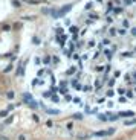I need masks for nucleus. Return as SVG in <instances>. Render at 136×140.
Returning <instances> with one entry per match:
<instances>
[{
    "mask_svg": "<svg viewBox=\"0 0 136 140\" xmlns=\"http://www.w3.org/2000/svg\"><path fill=\"white\" fill-rule=\"evenodd\" d=\"M71 9H72V5H66V6L61 8L60 11H57L55 14H53V17H55V18H61V17H64V15L67 14V12L71 11Z\"/></svg>",
    "mask_w": 136,
    "mask_h": 140,
    "instance_id": "1",
    "label": "nucleus"
},
{
    "mask_svg": "<svg viewBox=\"0 0 136 140\" xmlns=\"http://www.w3.org/2000/svg\"><path fill=\"white\" fill-rule=\"evenodd\" d=\"M32 101H34V99H32V96H31L29 93H24L23 96H22V102H23V104H28V105H29Z\"/></svg>",
    "mask_w": 136,
    "mask_h": 140,
    "instance_id": "2",
    "label": "nucleus"
},
{
    "mask_svg": "<svg viewBox=\"0 0 136 140\" xmlns=\"http://www.w3.org/2000/svg\"><path fill=\"white\" fill-rule=\"evenodd\" d=\"M118 116H119V117L127 119V117H133V116H135V113H133V111H121V113H118Z\"/></svg>",
    "mask_w": 136,
    "mask_h": 140,
    "instance_id": "3",
    "label": "nucleus"
},
{
    "mask_svg": "<svg viewBox=\"0 0 136 140\" xmlns=\"http://www.w3.org/2000/svg\"><path fill=\"white\" fill-rule=\"evenodd\" d=\"M44 81L41 78H34V81H32V87H37V85H43Z\"/></svg>",
    "mask_w": 136,
    "mask_h": 140,
    "instance_id": "4",
    "label": "nucleus"
},
{
    "mask_svg": "<svg viewBox=\"0 0 136 140\" xmlns=\"http://www.w3.org/2000/svg\"><path fill=\"white\" fill-rule=\"evenodd\" d=\"M115 94H116V90H113V88L107 87V90H106V96H107V97H113Z\"/></svg>",
    "mask_w": 136,
    "mask_h": 140,
    "instance_id": "5",
    "label": "nucleus"
},
{
    "mask_svg": "<svg viewBox=\"0 0 136 140\" xmlns=\"http://www.w3.org/2000/svg\"><path fill=\"white\" fill-rule=\"evenodd\" d=\"M92 135L93 137H107L109 133H107V131H96V133H93Z\"/></svg>",
    "mask_w": 136,
    "mask_h": 140,
    "instance_id": "6",
    "label": "nucleus"
},
{
    "mask_svg": "<svg viewBox=\"0 0 136 140\" xmlns=\"http://www.w3.org/2000/svg\"><path fill=\"white\" fill-rule=\"evenodd\" d=\"M83 92L89 94V93H92V92H93V87H92L90 84H84V85H83Z\"/></svg>",
    "mask_w": 136,
    "mask_h": 140,
    "instance_id": "7",
    "label": "nucleus"
},
{
    "mask_svg": "<svg viewBox=\"0 0 136 140\" xmlns=\"http://www.w3.org/2000/svg\"><path fill=\"white\" fill-rule=\"evenodd\" d=\"M125 93H127V90L124 87H118L116 88V94L118 96H125Z\"/></svg>",
    "mask_w": 136,
    "mask_h": 140,
    "instance_id": "8",
    "label": "nucleus"
},
{
    "mask_svg": "<svg viewBox=\"0 0 136 140\" xmlns=\"http://www.w3.org/2000/svg\"><path fill=\"white\" fill-rule=\"evenodd\" d=\"M53 93H55L53 90H49V92H43V97H44V99H46V97H52V96H53Z\"/></svg>",
    "mask_w": 136,
    "mask_h": 140,
    "instance_id": "9",
    "label": "nucleus"
},
{
    "mask_svg": "<svg viewBox=\"0 0 136 140\" xmlns=\"http://www.w3.org/2000/svg\"><path fill=\"white\" fill-rule=\"evenodd\" d=\"M69 32H71L73 37H77V34H78V27H77V26H71V27H69Z\"/></svg>",
    "mask_w": 136,
    "mask_h": 140,
    "instance_id": "10",
    "label": "nucleus"
},
{
    "mask_svg": "<svg viewBox=\"0 0 136 140\" xmlns=\"http://www.w3.org/2000/svg\"><path fill=\"white\" fill-rule=\"evenodd\" d=\"M47 114H60V110H52V108H44Z\"/></svg>",
    "mask_w": 136,
    "mask_h": 140,
    "instance_id": "11",
    "label": "nucleus"
},
{
    "mask_svg": "<svg viewBox=\"0 0 136 140\" xmlns=\"http://www.w3.org/2000/svg\"><path fill=\"white\" fill-rule=\"evenodd\" d=\"M125 126H131V125H136V119H130V120H125L124 122Z\"/></svg>",
    "mask_w": 136,
    "mask_h": 140,
    "instance_id": "12",
    "label": "nucleus"
},
{
    "mask_svg": "<svg viewBox=\"0 0 136 140\" xmlns=\"http://www.w3.org/2000/svg\"><path fill=\"white\" fill-rule=\"evenodd\" d=\"M115 84H116V78H112L110 81H107V87H110V88H112Z\"/></svg>",
    "mask_w": 136,
    "mask_h": 140,
    "instance_id": "13",
    "label": "nucleus"
},
{
    "mask_svg": "<svg viewBox=\"0 0 136 140\" xmlns=\"http://www.w3.org/2000/svg\"><path fill=\"white\" fill-rule=\"evenodd\" d=\"M125 97H127V99H135V93H131V90H127Z\"/></svg>",
    "mask_w": 136,
    "mask_h": 140,
    "instance_id": "14",
    "label": "nucleus"
},
{
    "mask_svg": "<svg viewBox=\"0 0 136 140\" xmlns=\"http://www.w3.org/2000/svg\"><path fill=\"white\" fill-rule=\"evenodd\" d=\"M6 97H8V99H14V97H15V93L12 92V90H9V92L6 93Z\"/></svg>",
    "mask_w": 136,
    "mask_h": 140,
    "instance_id": "15",
    "label": "nucleus"
},
{
    "mask_svg": "<svg viewBox=\"0 0 136 140\" xmlns=\"http://www.w3.org/2000/svg\"><path fill=\"white\" fill-rule=\"evenodd\" d=\"M112 53H113V50H104V55L107 59H112Z\"/></svg>",
    "mask_w": 136,
    "mask_h": 140,
    "instance_id": "16",
    "label": "nucleus"
},
{
    "mask_svg": "<svg viewBox=\"0 0 136 140\" xmlns=\"http://www.w3.org/2000/svg\"><path fill=\"white\" fill-rule=\"evenodd\" d=\"M43 64H46V65H49V64H51V56H44V58H43Z\"/></svg>",
    "mask_w": 136,
    "mask_h": 140,
    "instance_id": "17",
    "label": "nucleus"
},
{
    "mask_svg": "<svg viewBox=\"0 0 136 140\" xmlns=\"http://www.w3.org/2000/svg\"><path fill=\"white\" fill-rule=\"evenodd\" d=\"M73 119H75V120H81V119H83V114L81 113H75L73 114Z\"/></svg>",
    "mask_w": 136,
    "mask_h": 140,
    "instance_id": "18",
    "label": "nucleus"
},
{
    "mask_svg": "<svg viewBox=\"0 0 136 140\" xmlns=\"http://www.w3.org/2000/svg\"><path fill=\"white\" fill-rule=\"evenodd\" d=\"M8 111H9V110H2V111H0V119L6 117L8 116Z\"/></svg>",
    "mask_w": 136,
    "mask_h": 140,
    "instance_id": "19",
    "label": "nucleus"
},
{
    "mask_svg": "<svg viewBox=\"0 0 136 140\" xmlns=\"http://www.w3.org/2000/svg\"><path fill=\"white\" fill-rule=\"evenodd\" d=\"M107 114H100V116H98V119H100V120H102V122H107L109 120V117H106Z\"/></svg>",
    "mask_w": 136,
    "mask_h": 140,
    "instance_id": "20",
    "label": "nucleus"
},
{
    "mask_svg": "<svg viewBox=\"0 0 136 140\" xmlns=\"http://www.w3.org/2000/svg\"><path fill=\"white\" fill-rule=\"evenodd\" d=\"M46 72H47V69H40L38 72H37V75H38V78H40L41 75H44V73H46Z\"/></svg>",
    "mask_w": 136,
    "mask_h": 140,
    "instance_id": "21",
    "label": "nucleus"
},
{
    "mask_svg": "<svg viewBox=\"0 0 136 140\" xmlns=\"http://www.w3.org/2000/svg\"><path fill=\"white\" fill-rule=\"evenodd\" d=\"M11 3L14 5V8H20V6H22V5H20V2H18V0H11Z\"/></svg>",
    "mask_w": 136,
    "mask_h": 140,
    "instance_id": "22",
    "label": "nucleus"
},
{
    "mask_svg": "<svg viewBox=\"0 0 136 140\" xmlns=\"http://www.w3.org/2000/svg\"><path fill=\"white\" fill-rule=\"evenodd\" d=\"M63 34H64V29H63V27H57V35L60 37V35H63Z\"/></svg>",
    "mask_w": 136,
    "mask_h": 140,
    "instance_id": "23",
    "label": "nucleus"
},
{
    "mask_svg": "<svg viewBox=\"0 0 136 140\" xmlns=\"http://www.w3.org/2000/svg\"><path fill=\"white\" fill-rule=\"evenodd\" d=\"M118 102H119V104H125V102H127V97H124V96H119Z\"/></svg>",
    "mask_w": 136,
    "mask_h": 140,
    "instance_id": "24",
    "label": "nucleus"
},
{
    "mask_svg": "<svg viewBox=\"0 0 136 140\" xmlns=\"http://www.w3.org/2000/svg\"><path fill=\"white\" fill-rule=\"evenodd\" d=\"M118 34H119V35H125V34H127L125 27H121V29H118Z\"/></svg>",
    "mask_w": 136,
    "mask_h": 140,
    "instance_id": "25",
    "label": "nucleus"
},
{
    "mask_svg": "<svg viewBox=\"0 0 136 140\" xmlns=\"http://www.w3.org/2000/svg\"><path fill=\"white\" fill-rule=\"evenodd\" d=\"M106 105L109 107V108H113V107H115V102H113V101H107V102H106Z\"/></svg>",
    "mask_w": 136,
    "mask_h": 140,
    "instance_id": "26",
    "label": "nucleus"
},
{
    "mask_svg": "<svg viewBox=\"0 0 136 140\" xmlns=\"http://www.w3.org/2000/svg\"><path fill=\"white\" fill-rule=\"evenodd\" d=\"M32 43L34 44H40V38L38 37H32Z\"/></svg>",
    "mask_w": 136,
    "mask_h": 140,
    "instance_id": "27",
    "label": "nucleus"
},
{
    "mask_svg": "<svg viewBox=\"0 0 136 140\" xmlns=\"http://www.w3.org/2000/svg\"><path fill=\"white\" fill-rule=\"evenodd\" d=\"M72 102H73V104H77V105H80L81 104V99H80V97H73Z\"/></svg>",
    "mask_w": 136,
    "mask_h": 140,
    "instance_id": "28",
    "label": "nucleus"
},
{
    "mask_svg": "<svg viewBox=\"0 0 136 140\" xmlns=\"http://www.w3.org/2000/svg\"><path fill=\"white\" fill-rule=\"evenodd\" d=\"M75 72H77V69H75V67H71V69L67 70V75H73Z\"/></svg>",
    "mask_w": 136,
    "mask_h": 140,
    "instance_id": "29",
    "label": "nucleus"
},
{
    "mask_svg": "<svg viewBox=\"0 0 136 140\" xmlns=\"http://www.w3.org/2000/svg\"><path fill=\"white\" fill-rule=\"evenodd\" d=\"M28 137H26V134H18V137H17V140H26Z\"/></svg>",
    "mask_w": 136,
    "mask_h": 140,
    "instance_id": "30",
    "label": "nucleus"
},
{
    "mask_svg": "<svg viewBox=\"0 0 136 140\" xmlns=\"http://www.w3.org/2000/svg\"><path fill=\"white\" fill-rule=\"evenodd\" d=\"M113 11H115V14H121V12L124 11V9H122V8H115Z\"/></svg>",
    "mask_w": 136,
    "mask_h": 140,
    "instance_id": "31",
    "label": "nucleus"
},
{
    "mask_svg": "<svg viewBox=\"0 0 136 140\" xmlns=\"http://www.w3.org/2000/svg\"><path fill=\"white\" fill-rule=\"evenodd\" d=\"M66 128H67L69 131H72V128H73V123H72V122H69L67 125H66Z\"/></svg>",
    "mask_w": 136,
    "mask_h": 140,
    "instance_id": "32",
    "label": "nucleus"
},
{
    "mask_svg": "<svg viewBox=\"0 0 136 140\" xmlns=\"http://www.w3.org/2000/svg\"><path fill=\"white\" fill-rule=\"evenodd\" d=\"M12 120H14V117H12V116H11V117H8V119H6V120H5V123H6V125H9V123H11Z\"/></svg>",
    "mask_w": 136,
    "mask_h": 140,
    "instance_id": "33",
    "label": "nucleus"
},
{
    "mask_svg": "<svg viewBox=\"0 0 136 140\" xmlns=\"http://www.w3.org/2000/svg\"><path fill=\"white\" fill-rule=\"evenodd\" d=\"M51 99H52L53 102H60V97H58V96H55V94H53V96L51 97Z\"/></svg>",
    "mask_w": 136,
    "mask_h": 140,
    "instance_id": "34",
    "label": "nucleus"
},
{
    "mask_svg": "<svg viewBox=\"0 0 136 140\" xmlns=\"http://www.w3.org/2000/svg\"><path fill=\"white\" fill-rule=\"evenodd\" d=\"M87 137H89V135H83V134H80V135H78V140H86Z\"/></svg>",
    "mask_w": 136,
    "mask_h": 140,
    "instance_id": "35",
    "label": "nucleus"
},
{
    "mask_svg": "<svg viewBox=\"0 0 136 140\" xmlns=\"http://www.w3.org/2000/svg\"><path fill=\"white\" fill-rule=\"evenodd\" d=\"M46 126H49V128L53 126V122H52V120H46Z\"/></svg>",
    "mask_w": 136,
    "mask_h": 140,
    "instance_id": "36",
    "label": "nucleus"
},
{
    "mask_svg": "<svg viewBox=\"0 0 136 140\" xmlns=\"http://www.w3.org/2000/svg\"><path fill=\"white\" fill-rule=\"evenodd\" d=\"M32 119H34V122H40V117L37 116V114H34V116H32Z\"/></svg>",
    "mask_w": 136,
    "mask_h": 140,
    "instance_id": "37",
    "label": "nucleus"
},
{
    "mask_svg": "<svg viewBox=\"0 0 136 140\" xmlns=\"http://www.w3.org/2000/svg\"><path fill=\"white\" fill-rule=\"evenodd\" d=\"M64 99H66V101H67V102H69V101H72V99H73V97L71 96V94H66V97H64Z\"/></svg>",
    "mask_w": 136,
    "mask_h": 140,
    "instance_id": "38",
    "label": "nucleus"
},
{
    "mask_svg": "<svg viewBox=\"0 0 136 140\" xmlns=\"http://www.w3.org/2000/svg\"><path fill=\"white\" fill-rule=\"evenodd\" d=\"M0 140H11L8 135H0Z\"/></svg>",
    "mask_w": 136,
    "mask_h": 140,
    "instance_id": "39",
    "label": "nucleus"
},
{
    "mask_svg": "<svg viewBox=\"0 0 136 140\" xmlns=\"http://www.w3.org/2000/svg\"><path fill=\"white\" fill-rule=\"evenodd\" d=\"M34 63H35L37 65H40V63H41V59H40V58H35V59H34Z\"/></svg>",
    "mask_w": 136,
    "mask_h": 140,
    "instance_id": "40",
    "label": "nucleus"
},
{
    "mask_svg": "<svg viewBox=\"0 0 136 140\" xmlns=\"http://www.w3.org/2000/svg\"><path fill=\"white\" fill-rule=\"evenodd\" d=\"M66 85H67V82H66V81H61L60 82V87H66Z\"/></svg>",
    "mask_w": 136,
    "mask_h": 140,
    "instance_id": "41",
    "label": "nucleus"
},
{
    "mask_svg": "<svg viewBox=\"0 0 136 140\" xmlns=\"http://www.w3.org/2000/svg\"><path fill=\"white\" fill-rule=\"evenodd\" d=\"M9 70H12V64H9V65H8V69H5V73L9 72Z\"/></svg>",
    "mask_w": 136,
    "mask_h": 140,
    "instance_id": "42",
    "label": "nucleus"
},
{
    "mask_svg": "<svg viewBox=\"0 0 136 140\" xmlns=\"http://www.w3.org/2000/svg\"><path fill=\"white\" fill-rule=\"evenodd\" d=\"M92 5L93 3H87V5H86V9H92Z\"/></svg>",
    "mask_w": 136,
    "mask_h": 140,
    "instance_id": "43",
    "label": "nucleus"
},
{
    "mask_svg": "<svg viewBox=\"0 0 136 140\" xmlns=\"http://www.w3.org/2000/svg\"><path fill=\"white\" fill-rule=\"evenodd\" d=\"M130 32H131V35H133V37H136V27H133Z\"/></svg>",
    "mask_w": 136,
    "mask_h": 140,
    "instance_id": "44",
    "label": "nucleus"
},
{
    "mask_svg": "<svg viewBox=\"0 0 136 140\" xmlns=\"http://www.w3.org/2000/svg\"><path fill=\"white\" fill-rule=\"evenodd\" d=\"M87 46H89V47H93V46H95V41H89Z\"/></svg>",
    "mask_w": 136,
    "mask_h": 140,
    "instance_id": "45",
    "label": "nucleus"
},
{
    "mask_svg": "<svg viewBox=\"0 0 136 140\" xmlns=\"http://www.w3.org/2000/svg\"><path fill=\"white\" fill-rule=\"evenodd\" d=\"M122 26L127 27V26H129V22H127V20H124V22H122Z\"/></svg>",
    "mask_w": 136,
    "mask_h": 140,
    "instance_id": "46",
    "label": "nucleus"
},
{
    "mask_svg": "<svg viewBox=\"0 0 136 140\" xmlns=\"http://www.w3.org/2000/svg\"><path fill=\"white\" fill-rule=\"evenodd\" d=\"M104 101H106V99H104V97H100V99H98L96 102H98V104H102V102H104Z\"/></svg>",
    "mask_w": 136,
    "mask_h": 140,
    "instance_id": "47",
    "label": "nucleus"
},
{
    "mask_svg": "<svg viewBox=\"0 0 136 140\" xmlns=\"http://www.w3.org/2000/svg\"><path fill=\"white\" fill-rule=\"evenodd\" d=\"M102 44H110V40H102Z\"/></svg>",
    "mask_w": 136,
    "mask_h": 140,
    "instance_id": "48",
    "label": "nucleus"
},
{
    "mask_svg": "<svg viewBox=\"0 0 136 140\" xmlns=\"http://www.w3.org/2000/svg\"><path fill=\"white\" fill-rule=\"evenodd\" d=\"M125 3H133V2H136V0H124Z\"/></svg>",
    "mask_w": 136,
    "mask_h": 140,
    "instance_id": "49",
    "label": "nucleus"
},
{
    "mask_svg": "<svg viewBox=\"0 0 136 140\" xmlns=\"http://www.w3.org/2000/svg\"><path fill=\"white\" fill-rule=\"evenodd\" d=\"M135 94H136V87H135Z\"/></svg>",
    "mask_w": 136,
    "mask_h": 140,
    "instance_id": "50",
    "label": "nucleus"
}]
</instances>
